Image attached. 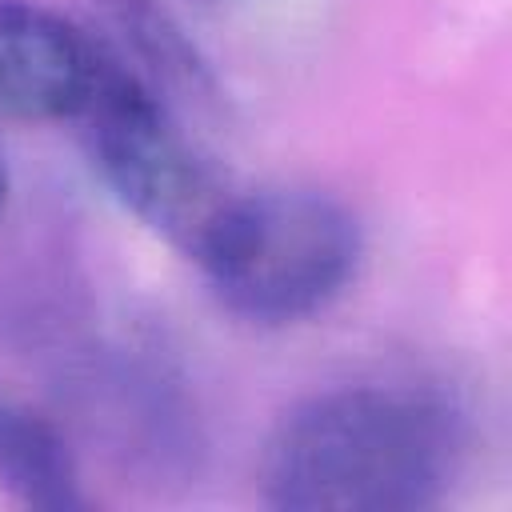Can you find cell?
Wrapping results in <instances>:
<instances>
[{
  "label": "cell",
  "mask_w": 512,
  "mask_h": 512,
  "mask_svg": "<svg viewBox=\"0 0 512 512\" xmlns=\"http://www.w3.org/2000/svg\"><path fill=\"white\" fill-rule=\"evenodd\" d=\"M452 416L408 388H336L292 408L264 452V496L288 512H420L456 476Z\"/></svg>",
  "instance_id": "obj_1"
},
{
  "label": "cell",
  "mask_w": 512,
  "mask_h": 512,
  "mask_svg": "<svg viewBox=\"0 0 512 512\" xmlns=\"http://www.w3.org/2000/svg\"><path fill=\"white\" fill-rule=\"evenodd\" d=\"M196 260L228 312L256 324H296L348 288L360 264V228L324 192L260 188L228 196Z\"/></svg>",
  "instance_id": "obj_2"
},
{
  "label": "cell",
  "mask_w": 512,
  "mask_h": 512,
  "mask_svg": "<svg viewBox=\"0 0 512 512\" xmlns=\"http://www.w3.org/2000/svg\"><path fill=\"white\" fill-rule=\"evenodd\" d=\"M76 120H84L92 164L112 196L168 244L196 256L232 192L160 96L120 64L104 60Z\"/></svg>",
  "instance_id": "obj_3"
},
{
  "label": "cell",
  "mask_w": 512,
  "mask_h": 512,
  "mask_svg": "<svg viewBox=\"0 0 512 512\" xmlns=\"http://www.w3.org/2000/svg\"><path fill=\"white\" fill-rule=\"evenodd\" d=\"M104 56L64 16L0 0V112L16 120H76L100 80Z\"/></svg>",
  "instance_id": "obj_4"
},
{
  "label": "cell",
  "mask_w": 512,
  "mask_h": 512,
  "mask_svg": "<svg viewBox=\"0 0 512 512\" xmlns=\"http://www.w3.org/2000/svg\"><path fill=\"white\" fill-rule=\"evenodd\" d=\"M0 488L28 508H80V480L60 432L0 392Z\"/></svg>",
  "instance_id": "obj_5"
},
{
  "label": "cell",
  "mask_w": 512,
  "mask_h": 512,
  "mask_svg": "<svg viewBox=\"0 0 512 512\" xmlns=\"http://www.w3.org/2000/svg\"><path fill=\"white\" fill-rule=\"evenodd\" d=\"M4 192H8V168H4V156H0V208H4Z\"/></svg>",
  "instance_id": "obj_6"
}]
</instances>
